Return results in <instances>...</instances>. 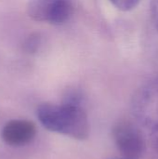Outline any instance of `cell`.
<instances>
[{
  "instance_id": "obj_1",
  "label": "cell",
  "mask_w": 158,
  "mask_h": 159,
  "mask_svg": "<svg viewBox=\"0 0 158 159\" xmlns=\"http://www.w3.org/2000/svg\"><path fill=\"white\" fill-rule=\"evenodd\" d=\"M37 118L44 128L76 140L89 134V123L83 107L66 103H43L37 107Z\"/></svg>"
},
{
  "instance_id": "obj_2",
  "label": "cell",
  "mask_w": 158,
  "mask_h": 159,
  "mask_svg": "<svg viewBox=\"0 0 158 159\" xmlns=\"http://www.w3.org/2000/svg\"><path fill=\"white\" fill-rule=\"evenodd\" d=\"M131 112L142 127L152 132L158 131V78L144 84L135 92Z\"/></svg>"
},
{
  "instance_id": "obj_3",
  "label": "cell",
  "mask_w": 158,
  "mask_h": 159,
  "mask_svg": "<svg viewBox=\"0 0 158 159\" xmlns=\"http://www.w3.org/2000/svg\"><path fill=\"white\" fill-rule=\"evenodd\" d=\"M73 12V0H29L27 5V13L30 18L54 25L65 23Z\"/></svg>"
},
{
  "instance_id": "obj_4",
  "label": "cell",
  "mask_w": 158,
  "mask_h": 159,
  "mask_svg": "<svg viewBox=\"0 0 158 159\" xmlns=\"http://www.w3.org/2000/svg\"><path fill=\"white\" fill-rule=\"evenodd\" d=\"M113 138L124 157L139 159L145 151V141L139 128L129 120L122 119L113 128Z\"/></svg>"
},
{
  "instance_id": "obj_5",
  "label": "cell",
  "mask_w": 158,
  "mask_h": 159,
  "mask_svg": "<svg viewBox=\"0 0 158 159\" xmlns=\"http://www.w3.org/2000/svg\"><path fill=\"white\" fill-rule=\"evenodd\" d=\"M36 135L34 124L29 120L15 119L8 121L2 129V139L10 146H23L30 143Z\"/></svg>"
},
{
  "instance_id": "obj_6",
  "label": "cell",
  "mask_w": 158,
  "mask_h": 159,
  "mask_svg": "<svg viewBox=\"0 0 158 159\" xmlns=\"http://www.w3.org/2000/svg\"><path fill=\"white\" fill-rule=\"evenodd\" d=\"M62 102L66 103V104L74 105V106L82 107L83 102H84V98H83L82 93L79 90H77V89H70L65 94Z\"/></svg>"
},
{
  "instance_id": "obj_7",
  "label": "cell",
  "mask_w": 158,
  "mask_h": 159,
  "mask_svg": "<svg viewBox=\"0 0 158 159\" xmlns=\"http://www.w3.org/2000/svg\"><path fill=\"white\" fill-rule=\"evenodd\" d=\"M41 36L39 34H30L23 43V48L28 53H35L41 45Z\"/></svg>"
},
{
  "instance_id": "obj_8",
  "label": "cell",
  "mask_w": 158,
  "mask_h": 159,
  "mask_svg": "<svg viewBox=\"0 0 158 159\" xmlns=\"http://www.w3.org/2000/svg\"><path fill=\"white\" fill-rule=\"evenodd\" d=\"M111 3L122 11H129L137 7L141 0H110Z\"/></svg>"
},
{
  "instance_id": "obj_9",
  "label": "cell",
  "mask_w": 158,
  "mask_h": 159,
  "mask_svg": "<svg viewBox=\"0 0 158 159\" xmlns=\"http://www.w3.org/2000/svg\"><path fill=\"white\" fill-rule=\"evenodd\" d=\"M150 11L153 23L158 31V0H150Z\"/></svg>"
},
{
  "instance_id": "obj_10",
  "label": "cell",
  "mask_w": 158,
  "mask_h": 159,
  "mask_svg": "<svg viewBox=\"0 0 158 159\" xmlns=\"http://www.w3.org/2000/svg\"><path fill=\"white\" fill-rule=\"evenodd\" d=\"M153 143H154V147L158 156V131L153 132Z\"/></svg>"
},
{
  "instance_id": "obj_11",
  "label": "cell",
  "mask_w": 158,
  "mask_h": 159,
  "mask_svg": "<svg viewBox=\"0 0 158 159\" xmlns=\"http://www.w3.org/2000/svg\"><path fill=\"white\" fill-rule=\"evenodd\" d=\"M115 159H134V158H128V157H122V158H115Z\"/></svg>"
}]
</instances>
